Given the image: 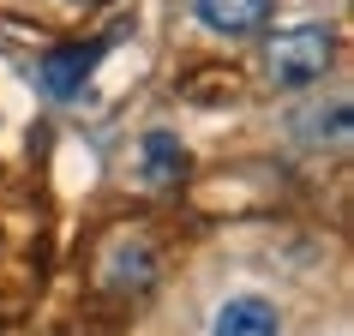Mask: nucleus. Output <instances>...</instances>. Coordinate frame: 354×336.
<instances>
[{"instance_id":"obj_4","label":"nucleus","mask_w":354,"mask_h":336,"mask_svg":"<svg viewBox=\"0 0 354 336\" xmlns=\"http://www.w3.org/2000/svg\"><path fill=\"white\" fill-rule=\"evenodd\" d=\"M270 6L277 0H192L198 24L216 30V37H252V30H264L270 24Z\"/></svg>"},{"instance_id":"obj_1","label":"nucleus","mask_w":354,"mask_h":336,"mask_svg":"<svg viewBox=\"0 0 354 336\" xmlns=\"http://www.w3.org/2000/svg\"><path fill=\"white\" fill-rule=\"evenodd\" d=\"M330 60H336V37H330V24H318V19L282 24L277 37L264 42V78H270V91H306V84H318L330 73Z\"/></svg>"},{"instance_id":"obj_6","label":"nucleus","mask_w":354,"mask_h":336,"mask_svg":"<svg viewBox=\"0 0 354 336\" xmlns=\"http://www.w3.org/2000/svg\"><path fill=\"white\" fill-rule=\"evenodd\" d=\"M180 174H187V144L174 132H145V144H138V180L145 187H174Z\"/></svg>"},{"instance_id":"obj_3","label":"nucleus","mask_w":354,"mask_h":336,"mask_svg":"<svg viewBox=\"0 0 354 336\" xmlns=\"http://www.w3.org/2000/svg\"><path fill=\"white\" fill-rule=\"evenodd\" d=\"M210 336H282V312L264 295H228L210 318Z\"/></svg>"},{"instance_id":"obj_7","label":"nucleus","mask_w":354,"mask_h":336,"mask_svg":"<svg viewBox=\"0 0 354 336\" xmlns=\"http://www.w3.org/2000/svg\"><path fill=\"white\" fill-rule=\"evenodd\" d=\"M114 288H150V277H156V252L150 246H120L114 252Z\"/></svg>"},{"instance_id":"obj_2","label":"nucleus","mask_w":354,"mask_h":336,"mask_svg":"<svg viewBox=\"0 0 354 336\" xmlns=\"http://www.w3.org/2000/svg\"><path fill=\"white\" fill-rule=\"evenodd\" d=\"M96 60H102V42H66V48H48V55L37 60V91L48 96V102H73V96H84Z\"/></svg>"},{"instance_id":"obj_5","label":"nucleus","mask_w":354,"mask_h":336,"mask_svg":"<svg viewBox=\"0 0 354 336\" xmlns=\"http://www.w3.org/2000/svg\"><path fill=\"white\" fill-rule=\"evenodd\" d=\"M348 96H330V102H313V109H300L295 114V138L300 144H348V132H354V120H348Z\"/></svg>"},{"instance_id":"obj_8","label":"nucleus","mask_w":354,"mask_h":336,"mask_svg":"<svg viewBox=\"0 0 354 336\" xmlns=\"http://www.w3.org/2000/svg\"><path fill=\"white\" fill-rule=\"evenodd\" d=\"M78 6H91V0H78Z\"/></svg>"}]
</instances>
